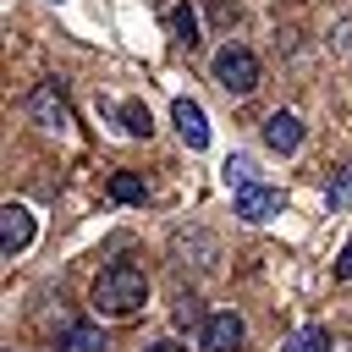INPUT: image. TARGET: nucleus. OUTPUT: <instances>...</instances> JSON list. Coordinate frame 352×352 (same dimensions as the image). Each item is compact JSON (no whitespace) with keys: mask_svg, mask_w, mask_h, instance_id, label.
Returning <instances> with one entry per match:
<instances>
[{"mask_svg":"<svg viewBox=\"0 0 352 352\" xmlns=\"http://www.w3.org/2000/svg\"><path fill=\"white\" fill-rule=\"evenodd\" d=\"M170 121H176V132H182L187 148H204V143H209V116H204L198 99H176V104H170Z\"/></svg>","mask_w":352,"mask_h":352,"instance_id":"nucleus-8","label":"nucleus"},{"mask_svg":"<svg viewBox=\"0 0 352 352\" xmlns=\"http://www.w3.org/2000/svg\"><path fill=\"white\" fill-rule=\"evenodd\" d=\"M55 352H104V336H99V324H66Z\"/></svg>","mask_w":352,"mask_h":352,"instance_id":"nucleus-9","label":"nucleus"},{"mask_svg":"<svg viewBox=\"0 0 352 352\" xmlns=\"http://www.w3.org/2000/svg\"><path fill=\"white\" fill-rule=\"evenodd\" d=\"M143 302H148V275H143L138 264L116 258V264H104V270L94 275L88 308H94L99 319H132V314H143Z\"/></svg>","mask_w":352,"mask_h":352,"instance_id":"nucleus-1","label":"nucleus"},{"mask_svg":"<svg viewBox=\"0 0 352 352\" xmlns=\"http://www.w3.org/2000/svg\"><path fill=\"white\" fill-rule=\"evenodd\" d=\"M110 198H116V204H143V198H148V187H143V176L116 170V176H110Z\"/></svg>","mask_w":352,"mask_h":352,"instance_id":"nucleus-13","label":"nucleus"},{"mask_svg":"<svg viewBox=\"0 0 352 352\" xmlns=\"http://www.w3.org/2000/svg\"><path fill=\"white\" fill-rule=\"evenodd\" d=\"M330 346H336V341H330L319 324H302V330H292V336H286V346H280V352H330Z\"/></svg>","mask_w":352,"mask_h":352,"instance_id":"nucleus-12","label":"nucleus"},{"mask_svg":"<svg viewBox=\"0 0 352 352\" xmlns=\"http://www.w3.org/2000/svg\"><path fill=\"white\" fill-rule=\"evenodd\" d=\"M330 209H336V214L352 209V160H346V165L336 170V182H330Z\"/></svg>","mask_w":352,"mask_h":352,"instance_id":"nucleus-15","label":"nucleus"},{"mask_svg":"<svg viewBox=\"0 0 352 352\" xmlns=\"http://www.w3.org/2000/svg\"><path fill=\"white\" fill-rule=\"evenodd\" d=\"M330 352H352V341H336V346H330Z\"/></svg>","mask_w":352,"mask_h":352,"instance_id":"nucleus-19","label":"nucleus"},{"mask_svg":"<svg viewBox=\"0 0 352 352\" xmlns=\"http://www.w3.org/2000/svg\"><path fill=\"white\" fill-rule=\"evenodd\" d=\"M116 116H121V132H132V138H148V132H154V116H148V104H143V99L116 104Z\"/></svg>","mask_w":352,"mask_h":352,"instance_id":"nucleus-10","label":"nucleus"},{"mask_svg":"<svg viewBox=\"0 0 352 352\" xmlns=\"http://www.w3.org/2000/svg\"><path fill=\"white\" fill-rule=\"evenodd\" d=\"M28 248H33V209H28V204H6V209H0V253L16 258V253H28Z\"/></svg>","mask_w":352,"mask_h":352,"instance_id":"nucleus-4","label":"nucleus"},{"mask_svg":"<svg viewBox=\"0 0 352 352\" xmlns=\"http://www.w3.org/2000/svg\"><path fill=\"white\" fill-rule=\"evenodd\" d=\"M264 148L297 154V148H302V116H297V110H270V116H264Z\"/></svg>","mask_w":352,"mask_h":352,"instance_id":"nucleus-6","label":"nucleus"},{"mask_svg":"<svg viewBox=\"0 0 352 352\" xmlns=\"http://www.w3.org/2000/svg\"><path fill=\"white\" fill-rule=\"evenodd\" d=\"M220 176H226V187H231V192H242V187H253V182H258V165H253L248 154H231V160L220 165Z\"/></svg>","mask_w":352,"mask_h":352,"instance_id":"nucleus-11","label":"nucleus"},{"mask_svg":"<svg viewBox=\"0 0 352 352\" xmlns=\"http://www.w3.org/2000/svg\"><path fill=\"white\" fill-rule=\"evenodd\" d=\"M198 346H204V352H236V346H242V314H231V308L209 314V319H204Z\"/></svg>","mask_w":352,"mask_h":352,"instance_id":"nucleus-7","label":"nucleus"},{"mask_svg":"<svg viewBox=\"0 0 352 352\" xmlns=\"http://www.w3.org/2000/svg\"><path fill=\"white\" fill-rule=\"evenodd\" d=\"M280 209H286L280 187H264V182H253V187H242V192H236V214H242L248 226H264V220H275Z\"/></svg>","mask_w":352,"mask_h":352,"instance_id":"nucleus-5","label":"nucleus"},{"mask_svg":"<svg viewBox=\"0 0 352 352\" xmlns=\"http://www.w3.org/2000/svg\"><path fill=\"white\" fill-rule=\"evenodd\" d=\"M176 324H204V308H198V297H182V302H176Z\"/></svg>","mask_w":352,"mask_h":352,"instance_id":"nucleus-16","label":"nucleus"},{"mask_svg":"<svg viewBox=\"0 0 352 352\" xmlns=\"http://www.w3.org/2000/svg\"><path fill=\"white\" fill-rule=\"evenodd\" d=\"M28 116H33L44 132H66V126H72V110H66V99H60L55 82H38V88L28 94Z\"/></svg>","mask_w":352,"mask_h":352,"instance_id":"nucleus-3","label":"nucleus"},{"mask_svg":"<svg viewBox=\"0 0 352 352\" xmlns=\"http://www.w3.org/2000/svg\"><path fill=\"white\" fill-rule=\"evenodd\" d=\"M336 280H352V242H346L341 258H336Z\"/></svg>","mask_w":352,"mask_h":352,"instance_id":"nucleus-17","label":"nucleus"},{"mask_svg":"<svg viewBox=\"0 0 352 352\" xmlns=\"http://www.w3.org/2000/svg\"><path fill=\"white\" fill-rule=\"evenodd\" d=\"M170 33H176L182 50H192V44H198V11H192V6H176V11H170Z\"/></svg>","mask_w":352,"mask_h":352,"instance_id":"nucleus-14","label":"nucleus"},{"mask_svg":"<svg viewBox=\"0 0 352 352\" xmlns=\"http://www.w3.org/2000/svg\"><path fill=\"white\" fill-rule=\"evenodd\" d=\"M214 82H220L231 99L253 94V88H258V55H253V50H242V44L214 50Z\"/></svg>","mask_w":352,"mask_h":352,"instance_id":"nucleus-2","label":"nucleus"},{"mask_svg":"<svg viewBox=\"0 0 352 352\" xmlns=\"http://www.w3.org/2000/svg\"><path fill=\"white\" fill-rule=\"evenodd\" d=\"M143 352H187V346H176V341H154V346H143Z\"/></svg>","mask_w":352,"mask_h":352,"instance_id":"nucleus-18","label":"nucleus"}]
</instances>
